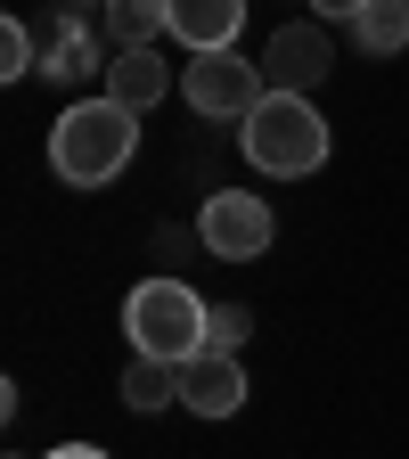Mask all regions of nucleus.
Returning a JSON list of instances; mask_svg holds the SVG:
<instances>
[{"mask_svg":"<svg viewBox=\"0 0 409 459\" xmlns=\"http://www.w3.org/2000/svg\"><path fill=\"white\" fill-rule=\"evenodd\" d=\"M238 148H246L254 172H270V181H303V172L328 164L336 132H328V115H320L303 91H270L246 124H238Z\"/></svg>","mask_w":409,"mask_h":459,"instance_id":"obj_2","label":"nucleus"},{"mask_svg":"<svg viewBox=\"0 0 409 459\" xmlns=\"http://www.w3.org/2000/svg\"><path fill=\"white\" fill-rule=\"evenodd\" d=\"M132 156H140V115L115 107L107 91H98V99H74V107L49 124V172H57L66 189H107Z\"/></svg>","mask_w":409,"mask_h":459,"instance_id":"obj_1","label":"nucleus"},{"mask_svg":"<svg viewBox=\"0 0 409 459\" xmlns=\"http://www.w3.org/2000/svg\"><path fill=\"white\" fill-rule=\"evenodd\" d=\"M254 66L270 74V91H320L328 82V66H336V41L320 33V17H295V25H278L270 41H262V57H254Z\"/></svg>","mask_w":409,"mask_h":459,"instance_id":"obj_7","label":"nucleus"},{"mask_svg":"<svg viewBox=\"0 0 409 459\" xmlns=\"http://www.w3.org/2000/svg\"><path fill=\"white\" fill-rule=\"evenodd\" d=\"M361 9H369V0H311V17H344V25H353Z\"/></svg>","mask_w":409,"mask_h":459,"instance_id":"obj_16","label":"nucleus"},{"mask_svg":"<svg viewBox=\"0 0 409 459\" xmlns=\"http://www.w3.org/2000/svg\"><path fill=\"white\" fill-rule=\"evenodd\" d=\"M353 41L369 57H401L409 49V0H369V9L353 17Z\"/></svg>","mask_w":409,"mask_h":459,"instance_id":"obj_12","label":"nucleus"},{"mask_svg":"<svg viewBox=\"0 0 409 459\" xmlns=\"http://www.w3.org/2000/svg\"><path fill=\"white\" fill-rule=\"evenodd\" d=\"M107 41L115 49H156V33H172V9L164 0H107Z\"/></svg>","mask_w":409,"mask_h":459,"instance_id":"obj_11","label":"nucleus"},{"mask_svg":"<svg viewBox=\"0 0 409 459\" xmlns=\"http://www.w3.org/2000/svg\"><path fill=\"white\" fill-rule=\"evenodd\" d=\"M270 238H278V221H270V197H254V189H213L197 213V247L213 263H254V255H270Z\"/></svg>","mask_w":409,"mask_h":459,"instance_id":"obj_5","label":"nucleus"},{"mask_svg":"<svg viewBox=\"0 0 409 459\" xmlns=\"http://www.w3.org/2000/svg\"><path fill=\"white\" fill-rule=\"evenodd\" d=\"M9 459H25V451H9Z\"/></svg>","mask_w":409,"mask_h":459,"instance_id":"obj_19","label":"nucleus"},{"mask_svg":"<svg viewBox=\"0 0 409 459\" xmlns=\"http://www.w3.org/2000/svg\"><path fill=\"white\" fill-rule=\"evenodd\" d=\"M205 320H213V304L197 296L189 279H172V271H156V279H140L132 296H124V336H132V353L140 361H197L205 353Z\"/></svg>","mask_w":409,"mask_h":459,"instance_id":"obj_3","label":"nucleus"},{"mask_svg":"<svg viewBox=\"0 0 409 459\" xmlns=\"http://www.w3.org/2000/svg\"><path fill=\"white\" fill-rule=\"evenodd\" d=\"M164 9H172V41L189 57L238 49V33H246V0H164Z\"/></svg>","mask_w":409,"mask_h":459,"instance_id":"obj_9","label":"nucleus"},{"mask_svg":"<svg viewBox=\"0 0 409 459\" xmlns=\"http://www.w3.org/2000/svg\"><path fill=\"white\" fill-rule=\"evenodd\" d=\"M41 459H107L98 443H57V451H41Z\"/></svg>","mask_w":409,"mask_h":459,"instance_id":"obj_17","label":"nucleus"},{"mask_svg":"<svg viewBox=\"0 0 409 459\" xmlns=\"http://www.w3.org/2000/svg\"><path fill=\"white\" fill-rule=\"evenodd\" d=\"M82 9H107V0H82Z\"/></svg>","mask_w":409,"mask_h":459,"instance_id":"obj_18","label":"nucleus"},{"mask_svg":"<svg viewBox=\"0 0 409 459\" xmlns=\"http://www.w3.org/2000/svg\"><path fill=\"white\" fill-rule=\"evenodd\" d=\"M107 66H115V41H107V17L98 9H82V0H66V9L49 17V33H41V74L49 82H107Z\"/></svg>","mask_w":409,"mask_h":459,"instance_id":"obj_6","label":"nucleus"},{"mask_svg":"<svg viewBox=\"0 0 409 459\" xmlns=\"http://www.w3.org/2000/svg\"><path fill=\"white\" fill-rule=\"evenodd\" d=\"M181 99L205 115V124H246V115L270 99V74L246 66V49H205L181 66Z\"/></svg>","mask_w":409,"mask_h":459,"instance_id":"obj_4","label":"nucleus"},{"mask_svg":"<svg viewBox=\"0 0 409 459\" xmlns=\"http://www.w3.org/2000/svg\"><path fill=\"white\" fill-rule=\"evenodd\" d=\"M107 99H115V107H132V115L164 107V99H172V66H164V49H115V66H107Z\"/></svg>","mask_w":409,"mask_h":459,"instance_id":"obj_10","label":"nucleus"},{"mask_svg":"<svg viewBox=\"0 0 409 459\" xmlns=\"http://www.w3.org/2000/svg\"><path fill=\"white\" fill-rule=\"evenodd\" d=\"M246 336H254L246 304H213V320H205V353H238Z\"/></svg>","mask_w":409,"mask_h":459,"instance_id":"obj_15","label":"nucleus"},{"mask_svg":"<svg viewBox=\"0 0 409 459\" xmlns=\"http://www.w3.org/2000/svg\"><path fill=\"white\" fill-rule=\"evenodd\" d=\"M124 402H132L140 419L172 411V402H181V369H172V361H140V353H132V369H124Z\"/></svg>","mask_w":409,"mask_h":459,"instance_id":"obj_13","label":"nucleus"},{"mask_svg":"<svg viewBox=\"0 0 409 459\" xmlns=\"http://www.w3.org/2000/svg\"><path fill=\"white\" fill-rule=\"evenodd\" d=\"M181 411H197V419L246 411V361L238 353H197V361H181Z\"/></svg>","mask_w":409,"mask_h":459,"instance_id":"obj_8","label":"nucleus"},{"mask_svg":"<svg viewBox=\"0 0 409 459\" xmlns=\"http://www.w3.org/2000/svg\"><path fill=\"white\" fill-rule=\"evenodd\" d=\"M0 74H9V82L41 74V41H33V25H25V17H9V25H0Z\"/></svg>","mask_w":409,"mask_h":459,"instance_id":"obj_14","label":"nucleus"}]
</instances>
